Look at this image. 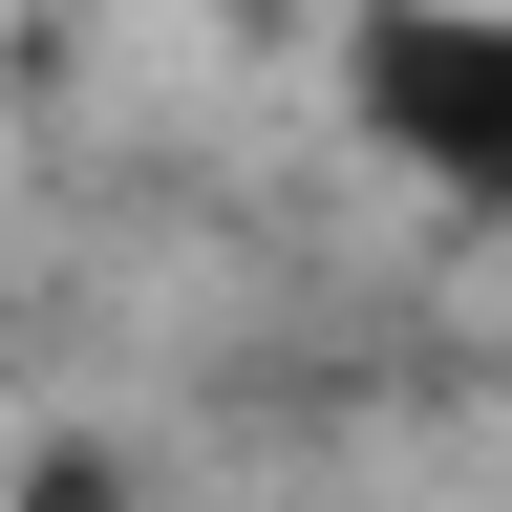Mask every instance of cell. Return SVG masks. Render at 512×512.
<instances>
[{
	"label": "cell",
	"mask_w": 512,
	"mask_h": 512,
	"mask_svg": "<svg viewBox=\"0 0 512 512\" xmlns=\"http://www.w3.org/2000/svg\"><path fill=\"white\" fill-rule=\"evenodd\" d=\"M22 512H128V470H107V448H43V470H22Z\"/></svg>",
	"instance_id": "cell-1"
}]
</instances>
